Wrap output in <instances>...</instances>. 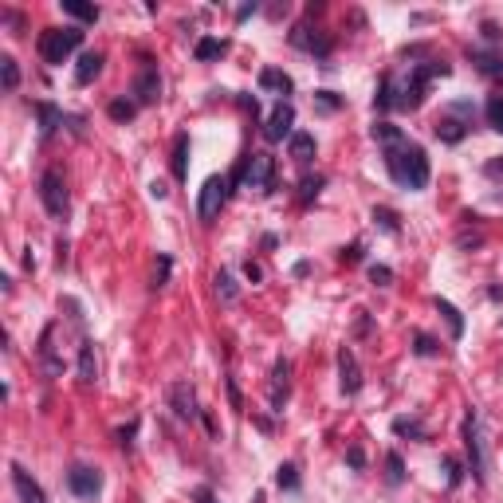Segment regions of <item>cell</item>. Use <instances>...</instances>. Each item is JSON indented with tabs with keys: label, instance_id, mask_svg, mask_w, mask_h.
I'll return each instance as SVG.
<instances>
[{
	"label": "cell",
	"instance_id": "44",
	"mask_svg": "<svg viewBox=\"0 0 503 503\" xmlns=\"http://www.w3.org/2000/svg\"><path fill=\"white\" fill-rule=\"evenodd\" d=\"M244 275H248V283H259V280H264V271H259V264H252V259L244 264Z\"/></svg>",
	"mask_w": 503,
	"mask_h": 503
},
{
	"label": "cell",
	"instance_id": "21",
	"mask_svg": "<svg viewBox=\"0 0 503 503\" xmlns=\"http://www.w3.org/2000/svg\"><path fill=\"white\" fill-rule=\"evenodd\" d=\"M193 55H196V60H201V63H209V60H221V55H224V39H217V36H205V39H196Z\"/></svg>",
	"mask_w": 503,
	"mask_h": 503
},
{
	"label": "cell",
	"instance_id": "32",
	"mask_svg": "<svg viewBox=\"0 0 503 503\" xmlns=\"http://www.w3.org/2000/svg\"><path fill=\"white\" fill-rule=\"evenodd\" d=\"M275 484L287 488V491L299 488V472H295V464H280V468H275Z\"/></svg>",
	"mask_w": 503,
	"mask_h": 503
},
{
	"label": "cell",
	"instance_id": "29",
	"mask_svg": "<svg viewBox=\"0 0 503 503\" xmlns=\"http://www.w3.org/2000/svg\"><path fill=\"white\" fill-rule=\"evenodd\" d=\"M393 432H397V437H417V441H425V425H421V421H409V417L393 421Z\"/></svg>",
	"mask_w": 503,
	"mask_h": 503
},
{
	"label": "cell",
	"instance_id": "18",
	"mask_svg": "<svg viewBox=\"0 0 503 503\" xmlns=\"http://www.w3.org/2000/svg\"><path fill=\"white\" fill-rule=\"evenodd\" d=\"M98 71H102V51H83L79 55V67H75V83L86 86Z\"/></svg>",
	"mask_w": 503,
	"mask_h": 503
},
{
	"label": "cell",
	"instance_id": "39",
	"mask_svg": "<svg viewBox=\"0 0 503 503\" xmlns=\"http://www.w3.org/2000/svg\"><path fill=\"white\" fill-rule=\"evenodd\" d=\"M134 432H138V421L122 425V429H118V444H122V448H130V444H134Z\"/></svg>",
	"mask_w": 503,
	"mask_h": 503
},
{
	"label": "cell",
	"instance_id": "28",
	"mask_svg": "<svg viewBox=\"0 0 503 503\" xmlns=\"http://www.w3.org/2000/svg\"><path fill=\"white\" fill-rule=\"evenodd\" d=\"M484 114H488L491 130H500V134H503V95H491L488 107H484Z\"/></svg>",
	"mask_w": 503,
	"mask_h": 503
},
{
	"label": "cell",
	"instance_id": "24",
	"mask_svg": "<svg viewBox=\"0 0 503 503\" xmlns=\"http://www.w3.org/2000/svg\"><path fill=\"white\" fill-rule=\"evenodd\" d=\"M217 295H221L224 303H236L240 299V287H236L232 271H217Z\"/></svg>",
	"mask_w": 503,
	"mask_h": 503
},
{
	"label": "cell",
	"instance_id": "43",
	"mask_svg": "<svg viewBox=\"0 0 503 503\" xmlns=\"http://www.w3.org/2000/svg\"><path fill=\"white\" fill-rule=\"evenodd\" d=\"M484 173H488V177H495V181H500V177H503V158H491L488 165H484Z\"/></svg>",
	"mask_w": 503,
	"mask_h": 503
},
{
	"label": "cell",
	"instance_id": "31",
	"mask_svg": "<svg viewBox=\"0 0 503 503\" xmlns=\"http://www.w3.org/2000/svg\"><path fill=\"white\" fill-rule=\"evenodd\" d=\"M374 221H378V224H381V228H385L390 236H397V232H401V224H397V212H393V209H385V205H381V209H374Z\"/></svg>",
	"mask_w": 503,
	"mask_h": 503
},
{
	"label": "cell",
	"instance_id": "17",
	"mask_svg": "<svg viewBox=\"0 0 503 503\" xmlns=\"http://www.w3.org/2000/svg\"><path fill=\"white\" fill-rule=\"evenodd\" d=\"M36 114H39V134L44 138H51L63 122H67V114H63L60 107H51V102H36Z\"/></svg>",
	"mask_w": 503,
	"mask_h": 503
},
{
	"label": "cell",
	"instance_id": "49",
	"mask_svg": "<svg viewBox=\"0 0 503 503\" xmlns=\"http://www.w3.org/2000/svg\"><path fill=\"white\" fill-rule=\"evenodd\" d=\"M193 500H196V503H217V500H212V491H205V488H201V491H196V495H193Z\"/></svg>",
	"mask_w": 503,
	"mask_h": 503
},
{
	"label": "cell",
	"instance_id": "42",
	"mask_svg": "<svg viewBox=\"0 0 503 503\" xmlns=\"http://www.w3.org/2000/svg\"><path fill=\"white\" fill-rule=\"evenodd\" d=\"M362 259V244H350V248H342V264H358Z\"/></svg>",
	"mask_w": 503,
	"mask_h": 503
},
{
	"label": "cell",
	"instance_id": "10",
	"mask_svg": "<svg viewBox=\"0 0 503 503\" xmlns=\"http://www.w3.org/2000/svg\"><path fill=\"white\" fill-rule=\"evenodd\" d=\"M291 126H295V107H291V102H287V98H283L280 107L271 111L268 126H264V138H268V142H283V138L291 142V134H295Z\"/></svg>",
	"mask_w": 503,
	"mask_h": 503
},
{
	"label": "cell",
	"instance_id": "9",
	"mask_svg": "<svg viewBox=\"0 0 503 503\" xmlns=\"http://www.w3.org/2000/svg\"><path fill=\"white\" fill-rule=\"evenodd\" d=\"M67 488L79 495V500H95L98 488H102V472L91 464H75L71 472H67Z\"/></svg>",
	"mask_w": 503,
	"mask_h": 503
},
{
	"label": "cell",
	"instance_id": "27",
	"mask_svg": "<svg viewBox=\"0 0 503 503\" xmlns=\"http://www.w3.org/2000/svg\"><path fill=\"white\" fill-rule=\"evenodd\" d=\"M107 114H111L114 122H130L138 114V102H130V98H114L111 107H107Z\"/></svg>",
	"mask_w": 503,
	"mask_h": 503
},
{
	"label": "cell",
	"instance_id": "36",
	"mask_svg": "<svg viewBox=\"0 0 503 503\" xmlns=\"http://www.w3.org/2000/svg\"><path fill=\"white\" fill-rule=\"evenodd\" d=\"M413 342H417V354H421V358H432V354H437V350H441V346L432 342L429 334H417V338H413Z\"/></svg>",
	"mask_w": 503,
	"mask_h": 503
},
{
	"label": "cell",
	"instance_id": "20",
	"mask_svg": "<svg viewBox=\"0 0 503 503\" xmlns=\"http://www.w3.org/2000/svg\"><path fill=\"white\" fill-rule=\"evenodd\" d=\"M259 86H264V91H280V95H291V75L275 71V67H264V71H259Z\"/></svg>",
	"mask_w": 503,
	"mask_h": 503
},
{
	"label": "cell",
	"instance_id": "7",
	"mask_svg": "<svg viewBox=\"0 0 503 503\" xmlns=\"http://www.w3.org/2000/svg\"><path fill=\"white\" fill-rule=\"evenodd\" d=\"M158 98H161V75H158V67L146 60L134 75V102L138 107H154Z\"/></svg>",
	"mask_w": 503,
	"mask_h": 503
},
{
	"label": "cell",
	"instance_id": "30",
	"mask_svg": "<svg viewBox=\"0 0 503 503\" xmlns=\"http://www.w3.org/2000/svg\"><path fill=\"white\" fill-rule=\"evenodd\" d=\"M437 138H444V142H460V138H464V126L456 122V118H441V122H437Z\"/></svg>",
	"mask_w": 503,
	"mask_h": 503
},
{
	"label": "cell",
	"instance_id": "48",
	"mask_svg": "<svg viewBox=\"0 0 503 503\" xmlns=\"http://www.w3.org/2000/svg\"><path fill=\"white\" fill-rule=\"evenodd\" d=\"M256 12V4H240V8H236V20H244V16H252Z\"/></svg>",
	"mask_w": 503,
	"mask_h": 503
},
{
	"label": "cell",
	"instance_id": "4",
	"mask_svg": "<svg viewBox=\"0 0 503 503\" xmlns=\"http://www.w3.org/2000/svg\"><path fill=\"white\" fill-rule=\"evenodd\" d=\"M464 448H468V472L476 484H488V460H484V437H479L476 409L464 413Z\"/></svg>",
	"mask_w": 503,
	"mask_h": 503
},
{
	"label": "cell",
	"instance_id": "34",
	"mask_svg": "<svg viewBox=\"0 0 503 503\" xmlns=\"http://www.w3.org/2000/svg\"><path fill=\"white\" fill-rule=\"evenodd\" d=\"M385 468H390V472H385L390 484H401V479H405V464H401V456H397V452L385 456Z\"/></svg>",
	"mask_w": 503,
	"mask_h": 503
},
{
	"label": "cell",
	"instance_id": "26",
	"mask_svg": "<svg viewBox=\"0 0 503 503\" xmlns=\"http://www.w3.org/2000/svg\"><path fill=\"white\" fill-rule=\"evenodd\" d=\"M0 79H4V91H16L20 86V67H16L12 55H0Z\"/></svg>",
	"mask_w": 503,
	"mask_h": 503
},
{
	"label": "cell",
	"instance_id": "41",
	"mask_svg": "<svg viewBox=\"0 0 503 503\" xmlns=\"http://www.w3.org/2000/svg\"><path fill=\"white\" fill-rule=\"evenodd\" d=\"M224 385H228V401H232V409H244V397H240V390H236V381L228 378Z\"/></svg>",
	"mask_w": 503,
	"mask_h": 503
},
{
	"label": "cell",
	"instance_id": "38",
	"mask_svg": "<svg viewBox=\"0 0 503 503\" xmlns=\"http://www.w3.org/2000/svg\"><path fill=\"white\" fill-rule=\"evenodd\" d=\"M346 464L354 468V472H362V468H366V452H362V448H358V444H354V448L346 452Z\"/></svg>",
	"mask_w": 503,
	"mask_h": 503
},
{
	"label": "cell",
	"instance_id": "12",
	"mask_svg": "<svg viewBox=\"0 0 503 503\" xmlns=\"http://www.w3.org/2000/svg\"><path fill=\"white\" fill-rule=\"evenodd\" d=\"M338 381H342V393H350V397L362 390V369H358V358L350 346L338 350Z\"/></svg>",
	"mask_w": 503,
	"mask_h": 503
},
{
	"label": "cell",
	"instance_id": "15",
	"mask_svg": "<svg viewBox=\"0 0 503 503\" xmlns=\"http://www.w3.org/2000/svg\"><path fill=\"white\" fill-rule=\"evenodd\" d=\"M12 484H16V491H20V500H24V503H48V495L39 491V484L28 476L20 464H12Z\"/></svg>",
	"mask_w": 503,
	"mask_h": 503
},
{
	"label": "cell",
	"instance_id": "47",
	"mask_svg": "<svg viewBox=\"0 0 503 503\" xmlns=\"http://www.w3.org/2000/svg\"><path fill=\"white\" fill-rule=\"evenodd\" d=\"M165 193H170V189H165V181H154V185H149V196H158V201H161Z\"/></svg>",
	"mask_w": 503,
	"mask_h": 503
},
{
	"label": "cell",
	"instance_id": "11",
	"mask_svg": "<svg viewBox=\"0 0 503 503\" xmlns=\"http://www.w3.org/2000/svg\"><path fill=\"white\" fill-rule=\"evenodd\" d=\"M170 405H173V413H177L181 421L201 417V409H196V393H193L189 381H173V385H170Z\"/></svg>",
	"mask_w": 503,
	"mask_h": 503
},
{
	"label": "cell",
	"instance_id": "2",
	"mask_svg": "<svg viewBox=\"0 0 503 503\" xmlns=\"http://www.w3.org/2000/svg\"><path fill=\"white\" fill-rule=\"evenodd\" d=\"M83 44V28H48V32H39V60L44 63H67V55H71L75 48Z\"/></svg>",
	"mask_w": 503,
	"mask_h": 503
},
{
	"label": "cell",
	"instance_id": "14",
	"mask_svg": "<svg viewBox=\"0 0 503 503\" xmlns=\"http://www.w3.org/2000/svg\"><path fill=\"white\" fill-rule=\"evenodd\" d=\"M287 378H291V362L287 358H280L275 366H271V405H275V413H283V397H287Z\"/></svg>",
	"mask_w": 503,
	"mask_h": 503
},
{
	"label": "cell",
	"instance_id": "40",
	"mask_svg": "<svg viewBox=\"0 0 503 503\" xmlns=\"http://www.w3.org/2000/svg\"><path fill=\"white\" fill-rule=\"evenodd\" d=\"M165 280H170V256H158V275H154V287H161Z\"/></svg>",
	"mask_w": 503,
	"mask_h": 503
},
{
	"label": "cell",
	"instance_id": "13",
	"mask_svg": "<svg viewBox=\"0 0 503 503\" xmlns=\"http://www.w3.org/2000/svg\"><path fill=\"white\" fill-rule=\"evenodd\" d=\"M291 44H295V48H303V51H311V55H319V60H327V55H331V36L311 32L307 24H299L291 32Z\"/></svg>",
	"mask_w": 503,
	"mask_h": 503
},
{
	"label": "cell",
	"instance_id": "35",
	"mask_svg": "<svg viewBox=\"0 0 503 503\" xmlns=\"http://www.w3.org/2000/svg\"><path fill=\"white\" fill-rule=\"evenodd\" d=\"M315 102H319L322 111H338V107H342V98L334 95V91H319V95H315Z\"/></svg>",
	"mask_w": 503,
	"mask_h": 503
},
{
	"label": "cell",
	"instance_id": "23",
	"mask_svg": "<svg viewBox=\"0 0 503 503\" xmlns=\"http://www.w3.org/2000/svg\"><path fill=\"white\" fill-rule=\"evenodd\" d=\"M63 12L75 16V20H83V24H95L98 20V8L95 4H83V0H63Z\"/></svg>",
	"mask_w": 503,
	"mask_h": 503
},
{
	"label": "cell",
	"instance_id": "33",
	"mask_svg": "<svg viewBox=\"0 0 503 503\" xmlns=\"http://www.w3.org/2000/svg\"><path fill=\"white\" fill-rule=\"evenodd\" d=\"M319 189H322V177H303L299 181V201L307 205V201H315L319 196Z\"/></svg>",
	"mask_w": 503,
	"mask_h": 503
},
{
	"label": "cell",
	"instance_id": "5",
	"mask_svg": "<svg viewBox=\"0 0 503 503\" xmlns=\"http://www.w3.org/2000/svg\"><path fill=\"white\" fill-rule=\"evenodd\" d=\"M224 201H228V177H209V181L201 185V201H196V217L209 224L221 217Z\"/></svg>",
	"mask_w": 503,
	"mask_h": 503
},
{
	"label": "cell",
	"instance_id": "19",
	"mask_svg": "<svg viewBox=\"0 0 503 503\" xmlns=\"http://www.w3.org/2000/svg\"><path fill=\"white\" fill-rule=\"evenodd\" d=\"M173 177H177V181L189 177V134L173 138Z\"/></svg>",
	"mask_w": 503,
	"mask_h": 503
},
{
	"label": "cell",
	"instance_id": "1",
	"mask_svg": "<svg viewBox=\"0 0 503 503\" xmlns=\"http://www.w3.org/2000/svg\"><path fill=\"white\" fill-rule=\"evenodd\" d=\"M374 138H378L381 154H385V170L397 185H405V189H425L429 185V158H425V149L417 142H409L397 126L390 122H378L374 126Z\"/></svg>",
	"mask_w": 503,
	"mask_h": 503
},
{
	"label": "cell",
	"instance_id": "22",
	"mask_svg": "<svg viewBox=\"0 0 503 503\" xmlns=\"http://www.w3.org/2000/svg\"><path fill=\"white\" fill-rule=\"evenodd\" d=\"M291 158L295 161H311L315 158V138L303 134V130H295L291 134Z\"/></svg>",
	"mask_w": 503,
	"mask_h": 503
},
{
	"label": "cell",
	"instance_id": "6",
	"mask_svg": "<svg viewBox=\"0 0 503 503\" xmlns=\"http://www.w3.org/2000/svg\"><path fill=\"white\" fill-rule=\"evenodd\" d=\"M244 185L256 193H271L275 189V158L271 154H252L244 165Z\"/></svg>",
	"mask_w": 503,
	"mask_h": 503
},
{
	"label": "cell",
	"instance_id": "25",
	"mask_svg": "<svg viewBox=\"0 0 503 503\" xmlns=\"http://www.w3.org/2000/svg\"><path fill=\"white\" fill-rule=\"evenodd\" d=\"M437 311L448 319V327H452V338H460V334H464V315H460V311H456L448 299H437Z\"/></svg>",
	"mask_w": 503,
	"mask_h": 503
},
{
	"label": "cell",
	"instance_id": "37",
	"mask_svg": "<svg viewBox=\"0 0 503 503\" xmlns=\"http://www.w3.org/2000/svg\"><path fill=\"white\" fill-rule=\"evenodd\" d=\"M369 280L378 283V287H385V283H393V271L385 268V264H374V268H369Z\"/></svg>",
	"mask_w": 503,
	"mask_h": 503
},
{
	"label": "cell",
	"instance_id": "46",
	"mask_svg": "<svg viewBox=\"0 0 503 503\" xmlns=\"http://www.w3.org/2000/svg\"><path fill=\"white\" fill-rule=\"evenodd\" d=\"M240 107H244V111H252V114H259V102H256V98H248V95H240Z\"/></svg>",
	"mask_w": 503,
	"mask_h": 503
},
{
	"label": "cell",
	"instance_id": "8",
	"mask_svg": "<svg viewBox=\"0 0 503 503\" xmlns=\"http://www.w3.org/2000/svg\"><path fill=\"white\" fill-rule=\"evenodd\" d=\"M468 60L476 63L488 79L503 83V44H476V48H468Z\"/></svg>",
	"mask_w": 503,
	"mask_h": 503
},
{
	"label": "cell",
	"instance_id": "16",
	"mask_svg": "<svg viewBox=\"0 0 503 503\" xmlns=\"http://www.w3.org/2000/svg\"><path fill=\"white\" fill-rule=\"evenodd\" d=\"M79 381L83 385L98 381V362H95V342L91 338H83V346H79Z\"/></svg>",
	"mask_w": 503,
	"mask_h": 503
},
{
	"label": "cell",
	"instance_id": "45",
	"mask_svg": "<svg viewBox=\"0 0 503 503\" xmlns=\"http://www.w3.org/2000/svg\"><path fill=\"white\" fill-rule=\"evenodd\" d=\"M444 472H448V484H460V468H456V460H444Z\"/></svg>",
	"mask_w": 503,
	"mask_h": 503
},
{
	"label": "cell",
	"instance_id": "3",
	"mask_svg": "<svg viewBox=\"0 0 503 503\" xmlns=\"http://www.w3.org/2000/svg\"><path fill=\"white\" fill-rule=\"evenodd\" d=\"M39 201H44L51 221H67L71 196H67V181H63L60 170H44V177H39Z\"/></svg>",
	"mask_w": 503,
	"mask_h": 503
}]
</instances>
